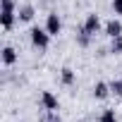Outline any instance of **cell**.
<instances>
[{"mask_svg":"<svg viewBox=\"0 0 122 122\" xmlns=\"http://www.w3.org/2000/svg\"><path fill=\"white\" fill-rule=\"evenodd\" d=\"M60 81H62L65 86H72V84H74V72H72L70 67H65L62 72H60Z\"/></svg>","mask_w":122,"mask_h":122,"instance_id":"10","label":"cell"},{"mask_svg":"<svg viewBox=\"0 0 122 122\" xmlns=\"http://www.w3.org/2000/svg\"><path fill=\"white\" fill-rule=\"evenodd\" d=\"M98 122H117V115H115V110H103L101 112V117H98Z\"/></svg>","mask_w":122,"mask_h":122,"instance_id":"11","label":"cell"},{"mask_svg":"<svg viewBox=\"0 0 122 122\" xmlns=\"http://www.w3.org/2000/svg\"><path fill=\"white\" fill-rule=\"evenodd\" d=\"M29 38H31V46L38 48V50H46L48 43H50V34H48L46 29H38V26H34V29L29 31Z\"/></svg>","mask_w":122,"mask_h":122,"instance_id":"1","label":"cell"},{"mask_svg":"<svg viewBox=\"0 0 122 122\" xmlns=\"http://www.w3.org/2000/svg\"><path fill=\"white\" fill-rule=\"evenodd\" d=\"M112 12L115 15H122V0H112Z\"/></svg>","mask_w":122,"mask_h":122,"instance_id":"14","label":"cell"},{"mask_svg":"<svg viewBox=\"0 0 122 122\" xmlns=\"http://www.w3.org/2000/svg\"><path fill=\"white\" fill-rule=\"evenodd\" d=\"M17 62V53L12 46H5L3 48V65H15Z\"/></svg>","mask_w":122,"mask_h":122,"instance_id":"8","label":"cell"},{"mask_svg":"<svg viewBox=\"0 0 122 122\" xmlns=\"http://www.w3.org/2000/svg\"><path fill=\"white\" fill-rule=\"evenodd\" d=\"M41 105H43L48 112H57V108H60V101H57V96H55V93H50V91H43V93H41Z\"/></svg>","mask_w":122,"mask_h":122,"instance_id":"5","label":"cell"},{"mask_svg":"<svg viewBox=\"0 0 122 122\" xmlns=\"http://www.w3.org/2000/svg\"><path fill=\"white\" fill-rule=\"evenodd\" d=\"M98 29H101V17H98L96 12L86 15V19H84V26H81V31H84V34H89V36H93V34H98Z\"/></svg>","mask_w":122,"mask_h":122,"instance_id":"4","label":"cell"},{"mask_svg":"<svg viewBox=\"0 0 122 122\" xmlns=\"http://www.w3.org/2000/svg\"><path fill=\"white\" fill-rule=\"evenodd\" d=\"M110 91H112L115 96H120V98H122V79H115V81L110 84Z\"/></svg>","mask_w":122,"mask_h":122,"instance_id":"13","label":"cell"},{"mask_svg":"<svg viewBox=\"0 0 122 122\" xmlns=\"http://www.w3.org/2000/svg\"><path fill=\"white\" fill-rule=\"evenodd\" d=\"M46 120H48V122H62L57 112H48V117H46Z\"/></svg>","mask_w":122,"mask_h":122,"instance_id":"15","label":"cell"},{"mask_svg":"<svg viewBox=\"0 0 122 122\" xmlns=\"http://www.w3.org/2000/svg\"><path fill=\"white\" fill-rule=\"evenodd\" d=\"M110 53H115V55H122V36L112 38V46H110Z\"/></svg>","mask_w":122,"mask_h":122,"instance_id":"12","label":"cell"},{"mask_svg":"<svg viewBox=\"0 0 122 122\" xmlns=\"http://www.w3.org/2000/svg\"><path fill=\"white\" fill-rule=\"evenodd\" d=\"M105 34H108L110 38L122 36V22H120V19H110V22L105 24Z\"/></svg>","mask_w":122,"mask_h":122,"instance_id":"6","label":"cell"},{"mask_svg":"<svg viewBox=\"0 0 122 122\" xmlns=\"http://www.w3.org/2000/svg\"><path fill=\"white\" fill-rule=\"evenodd\" d=\"M112 91H110V84H105V81H98L96 86H93V98H98V101H103V98H108Z\"/></svg>","mask_w":122,"mask_h":122,"instance_id":"7","label":"cell"},{"mask_svg":"<svg viewBox=\"0 0 122 122\" xmlns=\"http://www.w3.org/2000/svg\"><path fill=\"white\" fill-rule=\"evenodd\" d=\"M46 31H48L50 36H57L60 31H62V19H60L57 12H50V15L46 17Z\"/></svg>","mask_w":122,"mask_h":122,"instance_id":"3","label":"cell"},{"mask_svg":"<svg viewBox=\"0 0 122 122\" xmlns=\"http://www.w3.org/2000/svg\"><path fill=\"white\" fill-rule=\"evenodd\" d=\"M17 17H19V22H31L34 19V7L31 5H22L19 12H17Z\"/></svg>","mask_w":122,"mask_h":122,"instance_id":"9","label":"cell"},{"mask_svg":"<svg viewBox=\"0 0 122 122\" xmlns=\"http://www.w3.org/2000/svg\"><path fill=\"white\" fill-rule=\"evenodd\" d=\"M15 17H17V12H15V3H12V0H3V15H0V24H3L5 31L12 29Z\"/></svg>","mask_w":122,"mask_h":122,"instance_id":"2","label":"cell"}]
</instances>
